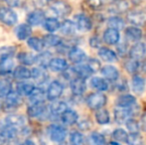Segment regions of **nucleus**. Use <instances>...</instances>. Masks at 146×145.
Masks as SVG:
<instances>
[{
  "label": "nucleus",
  "mask_w": 146,
  "mask_h": 145,
  "mask_svg": "<svg viewBox=\"0 0 146 145\" xmlns=\"http://www.w3.org/2000/svg\"><path fill=\"white\" fill-rule=\"evenodd\" d=\"M48 134L53 142L61 143L67 137V129L60 124H51L48 127Z\"/></svg>",
  "instance_id": "1"
},
{
  "label": "nucleus",
  "mask_w": 146,
  "mask_h": 145,
  "mask_svg": "<svg viewBox=\"0 0 146 145\" xmlns=\"http://www.w3.org/2000/svg\"><path fill=\"white\" fill-rule=\"evenodd\" d=\"M22 105L21 95L17 91H11L5 97V101L2 107L5 111H13Z\"/></svg>",
  "instance_id": "2"
},
{
  "label": "nucleus",
  "mask_w": 146,
  "mask_h": 145,
  "mask_svg": "<svg viewBox=\"0 0 146 145\" xmlns=\"http://www.w3.org/2000/svg\"><path fill=\"white\" fill-rule=\"evenodd\" d=\"M106 97L102 93H90L87 97V105L90 109L98 110L100 109L106 105Z\"/></svg>",
  "instance_id": "3"
},
{
  "label": "nucleus",
  "mask_w": 146,
  "mask_h": 145,
  "mask_svg": "<svg viewBox=\"0 0 146 145\" xmlns=\"http://www.w3.org/2000/svg\"><path fill=\"white\" fill-rule=\"evenodd\" d=\"M0 21L7 26H13L18 22V16L11 8L0 6Z\"/></svg>",
  "instance_id": "4"
},
{
  "label": "nucleus",
  "mask_w": 146,
  "mask_h": 145,
  "mask_svg": "<svg viewBox=\"0 0 146 145\" xmlns=\"http://www.w3.org/2000/svg\"><path fill=\"white\" fill-rule=\"evenodd\" d=\"M64 91V85L59 81H53L47 89V99L54 101H57Z\"/></svg>",
  "instance_id": "5"
},
{
  "label": "nucleus",
  "mask_w": 146,
  "mask_h": 145,
  "mask_svg": "<svg viewBox=\"0 0 146 145\" xmlns=\"http://www.w3.org/2000/svg\"><path fill=\"white\" fill-rule=\"evenodd\" d=\"M127 20L135 27H140L146 23V13L142 10H133L128 13Z\"/></svg>",
  "instance_id": "6"
},
{
  "label": "nucleus",
  "mask_w": 146,
  "mask_h": 145,
  "mask_svg": "<svg viewBox=\"0 0 146 145\" xmlns=\"http://www.w3.org/2000/svg\"><path fill=\"white\" fill-rule=\"evenodd\" d=\"M130 59L136 61H142L146 58V44L142 42H137L134 46L131 47L129 51Z\"/></svg>",
  "instance_id": "7"
},
{
  "label": "nucleus",
  "mask_w": 146,
  "mask_h": 145,
  "mask_svg": "<svg viewBox=\"0 0 146 145\" xmlns=\"http://www.w3.org/2000/svg\"><path fill=\"white\" fill-rule=\"evenodd\" d=\"M74 23L76 25V28L81 32H88L92 27L90 19L88 16H86L85 14H78V15H76Z\"/></svg>",
  "instance_id": "8"
},
{
  "label": "nucleus",
  "mask_w": 146,
  "mask_h": 145,
  "mask_svg": "<svg viewBox=\"0 0 146 145\" xmlns=\"http://www.w3.org/2000/svg\"><path fill=\"white\" fill-rule=\"evenodd\" d=\"M70 87H71L72 93L75 95H82L87 89V83L86 79H83L81 77H74L70 81Z\"/></svg>",
  "instance_id": "9"
},
{
  "label": "nucleus",
  "mask_w": 146,
  "mask_h": 145,
  "mask_svg": "<svg viewBox=\"0 0 146 145\" xmlns=\"http://www.w3.org/2000/svg\"><path fill=\"white\" fill-rule=\"evenodd\" d=\"M131 115H132V109H131V107H117L114 109V119L119 124L125 123L130 118Z\"/></svg>",
  "instance_id": "10"
},
{
  "label": "nucleus",
  "mask_w": 146,
  "mask_h": 145,
  "mask_svg": "<svg viewBox=\"0 0 146 145\" xmlns=\"http://www.w3.org/2000/svg\"><path fill=\"white\" fill-rule=\"evenodd\" d=\"M28 115L30 117H37L41 119V117H46L48 115V109L44 103H39V105H31L28 107Z\"/></svg>",
  "instance_id": "11"
},
{
  "label": "nucleus",
  "mask_w": 146,
  "mask_h": 145,
  "mask_svg": "<svg viewBox=\"0 0 146 145\" xmlns=\"http://www.w3.org/2000/svg\"><path fill=\"white\" fill-rule=\"evenodd\" d=\"M68 56H69L70 61L72 63H75V64H81L87 60V54L85 51L77 48V47H73L68 52Z\"/></svg>",
  "instance_id": "12"
},
{
  "label": "nucleus",
  "mask_w": 146,
  "mask_h": 145,
  "mask_svg": "<svg viewBox=\"0 0 146 145\" xmlns=\"http://www.w3.org/2000/svg\"><path fill=\"white\" fill-rule=\"evenodd\" d=\"M52 10L58 16L65 17V16H68L69 14H71L72 7L70 4H68L65 1H56L55 3H53Z\"/></svg>",
  "instance_id": "13"
},
{
  "label": "nucleus",
  "mask_w": 146,
  "mask_h": 145,
  "mask_svg": "<svg viewBox=\"0 0 146 145\" xmlns=\"http://www.w3.org/2000/svg\"><path fill=\"white\" fill-rule=\"evenodd\" d=\"M45 21V13L44 11L40 9H36L29 13L27 17V24L32 26H38L40 24L44 23Z\"/></svg>",
  "instance_id": "14"
},
{
  "label": "nucleus",
  "mask_w": 146,
  "mask_h": 145,
  "mask_svg": "<svg viewBox=\"0 0 146 145\" xmlns=\"http://www.w3.org/2000/svg\"><path fill=\"white\" fill-rule=\"evenodd\" d=\"M49 68L51 71L56 73H63L66 72L69 68V64L65 59L62 58H54L49 63Z\"/></svg>",
  "instance_id": "15"
},
{
  "label": "nucleus",
  "mask_w": 146,
  "mask_h": 145,
  "mask_svg": "<svg viewBox=\"0 0 146 145\" xmlns=\"http://www.w3.org/2000/svg\"><path fill=\"white\" fill-rule=\"evenodd\" d=\"M32 34V27L27 23H22L15 28V35L18 40H28Z\"/></svg>",
  "instance_id": "16"
},
{
  "label": "nucleus",
  "mask_w": 146,
  "mask_h": 145,
  "mask_svg": "<svg viewBox=\"0 0 146 145\" xmlns=\"http://www.w3.org/2000/svg\"><path fill=\"white\" fill-rule=\"evenodd\" d=\"M128 3L125 0H115L108 7V12L112 14H121L128 10Z\"/></svg>",
  "instance_id": "17"
},
{
  "label": "nucleus",
  "mask_w": 146,
  "mask_h": 145,
  "mask_svg": "<svg viewBox=\"0 0 146 145\" xmlns=\"http://www.w3.org/2000/svg\"><path fill=\"white\" fill-rule=\"evenodd\" d=\"M31 77L36 81L38 85H43L49 79V75L46 71H44L42 68L38 67V68H33L31 70Z\"/></svg>",
  "instance_id": "18"
},
{
  "label": "nucleus",
  "mask_w": 146,
  "mask_h": 145,
  "mask_svg": "<svg viewBox=\"0 0 146 145\" xmlns=\"http://www.w3.org/2000/svg\"><path fill=\"white\" fill-rule=\"evenodd\" d=\"M120 40L119 31H116L114 29H106L104 33V41L108 45H116Z\"/></svg>",
  "instance_id": "19"
},
{
  "label": "nucleus",
  "mask_w": 146,
  "mask_h": 145,
  "mask_svg": "<svg viewBox=\"0 0 146 145\" xmlns=\"http://www.w3.org/2000/svg\"><path fill=\"white\" fill-rule=\"evenodd\" d=\"M6 125L12 126V127H22L25 124V118L20 114H10L5 118Z\"/></svg>",
  "instance_id": "20"
},
{
  "label": "nucleus",
  "mask_w": 146,
  "mask_h": 145,
  "mask_svg": "<svg viewBox=\"0 0 146 145\" xmlns=\"http://www.w3.org/2000/svg\"><path fill=\"white\" fill-rule=\"evenodd\" d=\"M102 73L104 77H106V79L108 81H117L119 77V72L118 70L113 66H110V65H106V66L102 67Z\"/></svg>",
  "instance_id": "21"
},
{
  "label": "nucleus",
  "mask_w": 146,
  "mask_h": 145,
  "mask_svg": "<svg viewBox=\"0 0 146 145\" xmlns=\"http://www.w3.org/2000/svg\"><path fill=\"white\" fill-rule=\"evenodd\" d=\"M125 37L127 40L131 41V42H138L142 38V31L140 28L130 26L125 30Z\"/></svg>",
  "instance_id": "22"
},
{
  "label": "nucleus",
  "mask_w": 146,
  "mask_h": 145,
  "mask_svg": "<svg viewBox=\"0 0 146 145\" xmlns=\"http://www.w3.org/2000/svg\"><path fill=\"white\" fill-rule=\"evenodd\" d=\"M61 119L66 125H74L75 123H77L78 119H79V115L75 110L68 109L61 115Z\"/></svg>",
  "instance_id": "23"
},
{
  "label": "nucleus",
  "mask_w": 146,
  "mask_h": 145,
  "mask_svg": "<svg viewBox=\"0 0 146 145\" xmlns=\"http://www.w3.org/2000/svg\"><path fill=\"white\" fill-rule=\"evenodd\" d=\"M131 85H132V89L136 95H140L141 93L144 91L145 89V81L142 77L138 75H135L132 77V81H131Z\"/></svg>",
  "instance_id": "24"
},
{
  "label": "nucleus",
  "mask_w": 146,
  "mask_h": 145,
  "mask_svg": "<svg viewBox=\"0 0 146 145\" xmlns=\"http://www.w3.org/2000/svg\"><path fill=\"white\" fill-rule=\"evenodd\" d=\"M13 77L19 81H26L31 77V71L25 66H18L13 71Z\"/></svg>",
  "instance_id": "25"
},
{
  "label": "nucleus",
  "mask_w": 146,
  "mask_h": 145,
  "mask_svg": "<svg viewBox=\"0 0 146 145\" xmlns=\"http://www.w3.org/2000/svg\"><path fill=\"white\" fill-rule=\"evenodd\" d=\"M68 109V105L65 101H55L52 105H50V112L52 115L55 116H61L66 110Z\"/></svg>",
  "instance_id": "26"
},
{
  "label": "nucleus",
  "mask_w": 146,
  "mask_h": 145,
  "mask_svg": "<svg viewBox=\"0 0 146 145\" xmlns=\"http://www.w3.org/2000/svg\"><path fill=\"white\" fill-rule=\"evenodd\" d=\"M135 103L136 99L131 95H122L116 99V105L119 107H131Z\"/></svg>",
  "instance_id": "27"
},
{
  "label": "nucleus",
  "mask_w": 146,
  "mask_h": 145,
  "mask_svg": "<svg viewBox=\"0 0 146 145\" xmlns=\"http://www.w3.org/2000/svg\"><path fill=\"white\" fill-rule=\"evenodd\" d=\"M98 56H100V58L102 59V61L108 62V63H111L117 60V56L115 53L112 50H110V49L104 48H104H100V50H98Z\"/></svg>",
  "instance_id": "28"
},
{
  "label": "nucleus",
  "mask_w": 146,
  "mask_h": 145,
  "mask_svg": "<svg viewBox=\"0 0 146 145\" xmlns=\"http://www.w3.org/2000/svg\"><path fill=\"white\" fill-rule=\"evenodd\" d=\"M35 87L33 83H28V81H20V83H17V87H16V89H17V93H19L20 95H26V97H29V95L32 93V91H34Z\"/></svg>",
  "instance_id": "29"
},
{
  "label": "nucleus",
  "mask_w": 146,
  "mask_h": 145,
  "mask_svg": "<svg viewBox=\"0 0 146 145\" xmlns=\"http://www.w3.org/2000/svg\"><path fill=\"white\" fill-rule=\"evenodd\" d=\"M46 99L45 91L41 89H36L35 87L32 93L29 95V99L31 101V105H39V103H44V101Z\"/></svg>",
  "instance_id": "30"
},
{
  "label": "nucleus",
  "mask_w": 146,
  "mask_h": 145,
  "mask_svg": "<svg viewBox=\"0 0 146 145\" xmlns=\"http://www.w3.org/2000/svg\"><path fill=\"white\" fill-rule=\"evenodd\" d=\"M76 25L73 21L71 20H65L61 23L60 25V30H61V33L64 34L66 36H72L75 34L76 32Z\"/></svg>",
  "instance_id": "31"
},
{
  "label": "nucleus",
  "mask_w": 146,
  "mask_h": 145,
  "mask_svg": "<svg viewBox=\"0 0 146 145\" xmlns=\"http://www.w3.org/2000/svg\"><path fill=\"white\" fill-rule=\"evenodd\" d=\"M74 73H76L77 77H81L83 79H86L92 75V70L88 68V65H78L73 69Z\"/></svg>",
  "instance_id": "32"
},
{
  "label": "nucleus",
  "mask_w": 146,
  "mask_h": 145,
  "mask_svg": "<svg viewBox=\"0 0 146 145\" xmlns=\"http://www.w3.org/2000/svg\"><path fill=\"white\" fill-rule=\"evenodd\" d=\"M90 85L92 87H94V89L100 91H106L108 89V83L106 81V79H102L100 77H94L90 79Z\"/></svg>",
  "instance_id": "33"
},
{
  "label": "nucleus",
  "mask_w": 146,
  "mask_h": 145,
  "mask_svg": "<svg viewBox=\"0 0 146 145\" xmlns=\"http://www.w3.org/2000/svg\"><path fill=\"white\" fill-rule=\"evenodd\" d=\"M14 68V62L12 58L0 60V75H6L12 72Z\"/></svg>",
  "instance_id": "34"
},
{
  "label": "nucleus",
  "mask_w": 146,
  "mask_h": 145,
  "mask_svg": "<svg viewBox=\"0 0 146 145\" xmlns=\"http://www.w3.org/2000/svg\"><path fill=\"white\" fill-rule=\"evenodd\" d=\"M17 59L22 65H25V66H30V65L35 64L36 62V56L27 52L19 53L17 55Z\"/></svg>",
  "instance_id": "35"
},
{
  "label": "nucleus",
  "mask_w": 146,
  "mask_h": 145,
  "mask_svg": "<svg viewBox=\"0 0 146 145\" xmlns=\"http://www.w3.org/2000/svg\"><path fill=\"white\" fill-rule=\"evenodd\" d=\"M52 54L50 52H43L40 53L39 55L36 56V64L39 65L40 68H46L47 66H49V63L52 60Z\"/></svg>",
  "instance_id": "36"
},
{
  "label": "nucleus",
  "mask_w": 146,
  "mask_h": 145,
  "mask_svg": "<svg viewBox=\"0 0 146 145\" xmlns=\"http://www.w3.org/2000/svg\"><path fill=\"white\" fill-rule=\"evenodd\" d=\"M60 25H61V23L58 21L57 18L54 17H50L48 19H45L44 21V28L49 33H54L57 30H59Z\"/></svg>",
  "instance_id": "37"
},
{
  "label": "nucleus",
  "mask_w": 146,
  "mask_h": 145,
  "mask_svg": "<svg viewBox=\"0 0 146 145\" xmlns=\"http://www.w3.org/2000/svg\"><path fill=\"white\" fill-rule=\"evenodd\" d=\"M88 145H106V139L104 135L96 131H94L88 137Z\"/></svg>",
  "instance_id": "38"
},
{
  "label": "nucleus",
  "mask_w": 146,
  "mask_h": 145,
  "mask_svg": "<svg viewBox=\"0 0 146 145\" xmlns=\"http://www.w3.org/2000/svg\"><path fill=\"white\" fill-rule=\"evenodd\" d=\"M108 26L110 29H114L116 31H121V30L124 29V21L121 18L113 16V17L108 18Z\"/></svg>",
  "instance_id": "39"
},
{
  "label": "nucleus",
  "mask_w": 146,
  "mask_h": 145,
  "mask_svg": "<svg viewBox=\"0 0 146 145\" xmlns=\"http://www.w3.org/2000/svg\"><path fill=\"white\" fill-rule=\"evenodd\" d=\"M43 42H44L45 46L58 47L61 45L62 39H61V37L54 35V34H48V35L44 36V38H43Z\"/></svg>",
  "instance_id": "40"
},
{
  "label": "nucleus",
  "mask_w": 146,
  "mask_h": 145,
  "mask_svg": "<svg viewBox=\"0 0 146 145\" xmlns=\"http://www.w3.org/2000/svg\"><path fill=\"white\" fill-rule=\"evenodd\" d=\"M27 43H28V46H29L32 50L36 51V52H41L45 47L43 40L38 38V37H30V38L28 39Z\"/></svg>",
  "instance_id": "41"
},
{
  "label": "nucleus",
  "mask_w": 146,
  "mask_h": 145,
  "mask_svg": "<svg viewBox=\"0 0 146 145\" xmlns=\"http://www.w3.org/2000/svg\"><path fill=\"white\" fill-rule=\"evenodd\" d=\"M96 120L98 121V124H108L110 123V113L106 109H98V111L96 112Z\"/></svg>",
  "instance_id": "42"
},
{
  "label": "nucleus",
  "mask_w": 146,
  "mask_h": 145,
  "mask_svg": "<svg viewBox=\"0 0 146 145\" xmlns=\"http://www.w3.org/2000/svg\"><path fill=\"white\" fill-rule=\"evenodd\" d=\"M124 68L131 75H134L137 72H139V68H140V62L136 60H133V59H129L125 62Z\"/></svg>",
  "instance_id": "43"
},
{
  "label": "nucleus",
  "mask_w": 146,
  "mask_h": 145,
  "mask_svg": "<svg viewBox=\"0 0 146 145\" xmlns=\"http://www.w3.org/2000/svg\"><path fill=\"white\" fill-rule=\"evenodd\" d=\"M16 48L13 46H2L0 47V60L9 59L14 56Z\"/></svg>",
  "instance_id": "44"
},
{
  "label": "nucleus",
  "mask_w": 146,
  "mask_h": 145,
  "mask_svg": "<svg viewBox=\"0 0 146 145\" xmlns=\"http://www.w3.org/2000/svg\"><path fill=\"white\" fill-rule=\"evenodd\" d=\"M12 91V83L9 79H0V99Z\"/></svg>",
  "instance_id": "45"
},
{
  "label": "nucleus",
  "mask_w": 146,
  "mask_h": 145,
  "mask_svg": "<svg viewBox=\"0 0 146 145\" xmlns=\"http://www.w3.org/2000/svg\"><path fill=\"white\" fill-rule=\"evenodd\" d=\"M71 145H86L85 136L79 131H74L70 135Z\"/></svg>",
  "instance_id": "46"
},
{
  "label": "nucleus",
  "mask_w": 146,
  "mask_h": 145,
  "mask_svg": "<svg viewBox=\"0 0 146 145\" xmlns=\"http://www.w3.org/2000/svg\"><path fill=\"white\" fill-rule=\"evenodd\" d=\"M112 137L116 140V142H126L128 134L122 128H117L112 133Z\"/></svg>",
  "instance_id": "47"
},
{
  "label": "nucleus",
  "mask_w": 146,
  "mask_h": 145,
  "mask_svg": "<svg viewBox=\"0 0 146 145\" xmlns=\"http://www.w3.org/2000/svg\"><path fill=\"white\" fill-rule=\"evenodd\" d=\"M126 128L130 131V133H139V130H140V127H139V123L133 118H129L126 122Z\"/></svg>",
  "instance_id": "48"
},
{
  "label": "nucleus",
  "mask_w": 146,
  "mask_h": 145,
  "mask_svg": "<svg viewBox=\"0 0 146 145\" xmlns=\"http://www.w3.org/2000/svg\"><path fill=\"white\" fill-rule=\"evenodd\" d=\"M141 142V136L139 133H130L127 137L126 143L128 145H139Z\"/></svg>",
  "instance_id": "49"
},
{
  "label": "nucleus",
  "mask_w": 146,
  "mask_h": 145,
  "mask_svg": "<svg viewBox=\"0 0 146 145\" xmlns=\"http://www.w3.org/2000/svg\"><path fill=\"white\" fill-rule=\"evenodd\" d=\"M88 66L92 70V73L98 72V71L100 70V63L98 60H96V59H90L88 63Z\"/></svg>",
  "instance_id": "50"
},
{
  "label": "nucleus",
  "mask_w": 146,
  "mask_h": 145,
  "mask_svg": "<svg viewBox=\"0 0 146 145\" xmlns=\"http://www.w3.org/2000/svg\"><path fill=\"white\" fill-rule=\"evenodd\" d=\"M116 51L117 54L120 55V56H124L127 52V43L126 42H120L117 43L116 46Z\"/></svg>",
  "instance_id": "51"
},
{
  "label": "nucleus",
  "mask_w": 146,
  "mask_h": 145,
  "mask_svg": "<svg viewBox=\"0 0 146 145\" xmlns=\"http://www.w3.org/2000/svg\"><path fill=\"white\" fill-rule=\"evenodd\" d=\"M90 45L92 48H100V45H102V41L98 36H92L90 39Z\"/></svg>",
  "instance_id": "52"
},
{
  "label": "nucleus",
  "mask_w": 146,
  "mask_h": 145,
  "mask_svg": "<svg viewBox=\"0 0 146 145\" xmlns=\"http://www.w3.org/2000/svg\"><path fill=\"white\" fill-rule=\"evenodd\" d=\"M88 6L94 10L100 9L102 5L100 0H88Z\"/></svg>",
  "instance_id": "53"
},
{
  "label": "nucleus",
  "mask_w": 146,
  "mask_h": 145,
  "mask_svg": "<svg viewBox=\"0 0 146 145\" xmlns=\"http://www.w3.org/2000/svg\"><path fill=\"white\" fill-rule=\"evenodd\" d=\"M139 127H140V129L142 130V131L146 132V112L141 115L140 123H139Z\"/></svg>",
  "instance_id": "54"
},
{
  "label": "nucleus",
  "mask_w": 146,
  "mask_h": 145,
  "mask_svg": "<svg viewBox=\"0 0 146 145\" xmlns=\"http://www.w3.org/2000/svg\"><path fill=\"white\" fill-rule=\"evenodd\" d=\"M146 73V58L144 60H142V62H140V68H139V72Z\"/></svg>",
  "instance_id": "55"
},
{
  "label": "nucleus",
  "mask_w": 146,
  "mask_h": 145,
  "mask_svg": "<svg viewBox=\"0 0 146 145\" xmlns=\"http://www.w3.org/2000/svg\"><path fill=\"white\" fill-rule=\"evenodd\" d=\"M6 1H7V3L9 4L10 6L14 7V6L18 5V1H19V0H6Z\"/></svg>",
  "instance_id": "56"
},
{
  "label": "nucleus",
  "mask_w": 146,
  "mask_h": 145,
  "mask_svg": "<svg viewBox=\"0 0 146 145\" xmlns=\"http://www.w3.org/2000/svg\"><path fill=\"white\" fill-rule=\"evenodd\" d=\"M127 85H126V83H125L124 81H122V83H120V85H118V89H120V91H126L127 89Z\"/></svg>",
  "instance_id": "57"
},
{
  "label": "nucleus",
  "mask_w": 146,
  "mask_h": 145,
  "mask_svg": "<svg viewBox=\"0 0 146 145\" xmlns=\"http://www.w3.org/2000/svg\"><path fill=\"white\" fill-rule=\"evenodd\" d=\"M20 145H36L35 144V142L33 141V140H30V139H26L24 142H22Z\"/></svg>",
  "instance_id": "58"
},
{
  "label": "nucleus",
  "mask_w": 146,
  "mask_h": 145,
  "mask_svg": "<svg viewBox=\"0 0 146 145\" xmlns=\"http://www.w3.org/2000/svg\"><path fill=\"white\" fill-rule=\"evenodd\" d=\"M100 1H102V4H111L112 2H114L115 1V0H100Z\"/></svg>",
  "instance_id": "59"
},
{
  "label": "nucleus",
  "mask_w": 146,
  "mask_h": 145,
  "mask_svg": "<svg viewBox=\"0 0 146 145\" xmlns=\"http://www.w3.org/2000/svg\"><path fill=\"white\" fill-rule=\"evenodd\" d=\"M131 2H132L133 4H135V5H138V4H140L141 2H142V0H130Z\"/></svg>",
  "instance_id": "60"
},
{
  "label": "nucleus",
  "mask_w": 146,
  "mask_h": 145,
  "mask_svg": "<svg viewBox=\"0 0 146 145\" xmlns=\"http://www.w3.org/2000/svg\"><path fill=\"white\" fill-rule=\"evenodd\" d=\"M106 145H121L119 142H116V141H110V142H108Z\"/></svg>",
  "instance_id": "61"
},
{
  "label": "nucleus",
  "mask_w": 146,
  "mask_h": 145,
  "mask_svg": "<svg viewBox=\"0 0 146 145\" xmlns=\"http://www.w3.org/2000/svg\"><path fill=\"white\" fill-rule=\"evenodd\" d=\"M2 105H3V103H2L1 99H0V110H1V109H2Z\"/></svg>",
  "instance_id": "62"
},
{
  "label": "nucleus",
  "mask_w": 146,
  "mask_h": 145,
  "mask_svg": "<svg viewBox=\"0 0 146 145\" xmlns=\"http://www.w3.org/2000/svg\"><path fill=\"white\" fill-rule=\"evenodd\" d=\"M48 1H53V0H48Z\"/></svg>",
  "instance_id": "63"
},
{
  "label": "nucleus",
  "mask_w": 146,
  "mask_h": 145,
  "mask_svg": "<svg viewBox=\"0 0 146 145\" xmlns=\"http://www.w3.org/2000/svg\"><path fill=\"white\" fill-rule=\"evenodd\" d=\"M139 145H143V144H139Z\"/></svg>",
  "instance_id": "64"
}]
</instances>
